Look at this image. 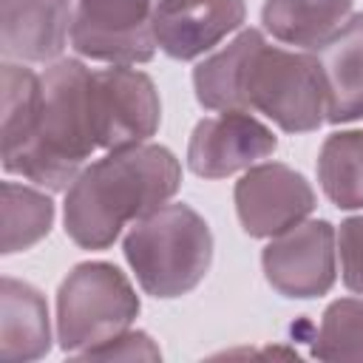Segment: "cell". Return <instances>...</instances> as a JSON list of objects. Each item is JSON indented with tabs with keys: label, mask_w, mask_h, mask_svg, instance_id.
I'll return each instance as SVG.
<instances>
[{
	"label": "cell",
	"mask_w": 363,
	"mask_h": 363,
	"mask_svg": "<svg viewBox=\"0 0 363 363\" xmlns=\"http://www.w3.org/2000/svg\"><path fill=\"white\" fill-rule=\"evenodd\" d=\"M74 0H0V51L14 62H54L68 45Z\"/></svg>",
	"instance_id": "cell-12"
},
{
	"label": "cell",
	"mask_w": 363,
	"mask_h": 363,
	"mask_svg": "<svg viewBox=\"0 0 363 363\" xmlns=\"http://www.w3.org/2000/svg\"><path fill=\"white\" fill-rule=\"evenodd\" d=\"M193 91L207 111H255L284 133H312L326 122L318 54L272 45L261 28H244L204 57L193 68Z\"/></svg>",
	"instance_id": "cell-1"
},
{
	"label": "cell",
	"mask_w": 363,
	"mask_h": 363,
	"mask_svg": "<svg viewBox=\"0 0 363 363\" xmlns=\"http://www.w3.org/2000/svg\"><path fill=\"white\" fill-rule=\"evenodd\" d=\"M235 213L247 235L275 238L309 218L315 190L295 167L284 162H258L235 182Z\"/></svg>",
	"instance_id": "cell-9"
},
{
	"label": "cell",
	"mask_w": 363,
	"mask_h": 363,
	"mask_svg": "<svg viewBox=\"0 0 363 363\" xmlns=\"http://www.w3.org/2000/svg\"><path fill=\"white\" fill-rule=\"evenodd\" d=\"M122 252L139 286L162 301L193 292L213 264V233L190 204H164L130 224Z\"/></svg>",
	"instance_id": "cell-4"
},
{
	"label": "cell",
	"mask_w": 363,
	"mask_h": 363,
	"mask_svg": "<svg viewBox=\"0 0 363 363\" xmlns=\"http://www.w3.org/2000/svg\"><path fill=\"white\" fill-rule=\"evenodd\" d=\"M244 17V0H159L153 17L156 45L170 60L187 62L238 31Z\"/></svg>",
	"instance_id": "cell-11"
},
{
	"label": "cell",
	"mask_w": 363,
	"mask_h": 363,
	"mask_svg": "<svg viewBox=\"0 0 363 363\" xmlns=\"http://www.w3.org/2000/svg\"><path fill=\"white\" fill-rule=\"evenodd\" d=\"M278 147L272 128L250 111H221L201 119L187 142V167L201 179H227L269 159Z\"/></svg>",
	"instance_id": "cell-10"
},
{
	"label": "cell",
	"mask_w": 363,
	"mask_h": 363,
	"mask_svg": "<svg viewBox=\"0 0 363 363\" xmlns=\"http://www.w3.org/2000/svg\"><path fill=\"white\" fill-rule=\"evenodd\" d=\"M54 224V201L43 187L3 182V255L40 244Z\"/></svg>",
	"instance_id": "cell-17"
},
{
	"label": "cell",
	"mask_w": 363,
	"mask_h": 363,
	"mask_svg": "<svg viewBox=\"0 0 363 363\" xmlns=\"http://www.w3.org/2000/svg\"><path fill=\"white\" fill-rule=\"evenodd\" d=\"M91 122L99 150H122L150 142L162 122V99L153 79L133 65L94 71Z\"/></svg>",
	"instance_id": "cell-6"
},
{
	"label": "cell",
	"mask_w": 363,
	"mask_h": 363,
	"mask_svg": "<svg viewBox=\"0 0 363 363\" xmlns=\"http://www.w3.org/2000/svg\"><path fill=\"white\" fill-rule=\"evenodd\" d=\"M142 303L128 275L108 261L77 264L57 289V343L85 357L136 320Z\"/></svg>",
	"instance_id": "cell-5"
},
{
	"label": "cell",
	"mask_w": 363,
	"mask_h": 363,
	"mask_svg": "<svg viewBox=\"0 0 363 363\" xmlns=\"http://www.w3.org/2000/svg\"><path fill=\"white\" fill-rule=\"evenodd\" d=\"M315 54L326 82V122L363 119V14H352Z\"/></svg>",
	"instance_id": "cell-13"
},
{
	"label": "cell",
	"mask_w": 363,
	"mask_h": 363,
	"mask_svg": "<svg viewBox=\"0 0 363 363\" xmlns=\"http://www.w3.org/2000/svg\"><path fill=\"white\" fill-rule=\"evenodd\" d=\"M51 349V318L43 292L11 275L0 284V357L40 360Z\"/></svg>",
	"instance_id": "cell-14"
},
{
	"label": "cell",
	"mask_w": 363,
	"mask_h": 363,
	"mask_svg": "<svg viewBox=\"0 0 363 363\" xmlns=\"http://www.w3.org/2000/svg\"><path fill=\"white\" fill-rule=\"evenodd\" d=\"M312 354L320 360H363V298H337L326 306Z\"/></svg>",
	"instance_id": "cell-19"
},
{
	"label": "cell",
	"mask_w": 363,
	"mask_h": 363,
	"mask_svg": "<svg viewBox=\"0 0 363 363\" xmlns=\"http://www.w3.org/2000/svg\"><path fill=\"white\" fill-rule=\"evenodd\" d=\"M159 0H77L71 45L79 57L108 65H139L156 54Z\"/></svg>",
	"instance_id": "cell-7"
},
{
	"label": "cell",
	"mask_w": 363,
	"mask_h": 363,
	"mask_svg": "<svg viewBox=\"0 0 363 363\" xmlns=\"http://www.w3.org/2000/svg\"><path fill=\"white\" fill-rule=\"evenodd\" d=\"M91 68L82 60H54L40 74V105L26 142L3 156V170L60 193L88 167L96 147L91 122Z\"/></svg>",
	"instance_id": "cell-3"
},
{
	"label": "cell",
	"mask_w": 363,
	"mask_h": 363,
	"mask_svg": "<svg viewBox=\"0 0 363 363\" xmlns=\"http://www.w3.org/2000/svg\"><path fill=\"white\" fill-rule=\"evenodd\" d=\"M3 156L17 150L37 116L40 105V74L26 68L23 62L6 60L3 71Z\"/></svg>",
	"instance_id": "cell-18"
},
{
	"label": "cell",
	"mask_w": 363,
	"mask_h": 363,
	"mask_svg": "<svg viewBox=\"0 0 363 363\" xmlns=\"http://www.w3.org/2000/svg\"><path fill=\"white\" fill-rule=\"evenodd\" d=\"M318 182L337 210H363V130H335L318 153Z\"/></svg>",
	"instance_id": "cell-16"
},
{
	"label": "cell",
	"mask_w": 363,
	"mask_h": 363,
	"mask_svg": "<svg viewBox=\"0 0 363 363\" xmlns=\"http://www.w3.org/2000/svg\"><path fill=\"white\" fill-rule=\"evenodd\" d=\"M337 258H340V278L346 289L363 295V216H352L340 221Z\"/></svg>",
	"instance_id": "cell-20"
},
{
	"label": "cell",
	"mask_w": 363,
	"mask_h": 363,
	"mask_svg": "<svg viewBox=\"0 0 363 363\" xmlns=\"http://www.w3.org/2000/svg\"><path fill=\"white\" fill-rule=\"evenodd\" d=\"M85 357L91 360H159L162 352L159 346L150 340L147 332H133V329H125L122 335H116L113 340L91 349Z\"/></svg>",
	"instance_id": "cell-21"
},
{
	"label": "cell",
	"mask_w": 363,
	"mask_h": 363,
	"mask_svg": "<svg viewBox=\"0 0 363 363\" xmlns=\"http://www.w3.org/2000/svg\"><path fill=\"white\" fill-rule=\"evenodd\" d=\"M354 0H264L261 26L298 51H320L352 17Z\"/></svg>",
	"instance_id": "cell-15"
},
{
	"label": "cell",
	"mask_w": 363,
	"mask_h": 363,
	"mask_svg": "<svg viewBox=\"0 0 363 363\" xmlns=\"http://www.w3.org/2000/svg\"><path fill=\"white\" fill-rule=\"evenodd\" d=\"M267 284L284 298H320L337 278V230L326 218H306L269 238L261 252Z\"/></svg>",
	"instance_id": "cell-8"
},
{
	"label": "cell",
	"mask_w": 363,
	"mask_h": 363,
	"mask_svg": "<svg viewBox=\"0 0 363 363\" xmlns=\"http://www.w3.org/2000/svg\"><path fill=\"white\" fill-rule=\"evenodd\" d=\"M182 187V164L164 145L108 150L65 190V235L82 250H108L122 227L170 204Z\"/></svg>",
	"instance_id": "cell-2"
}]
</instances>
